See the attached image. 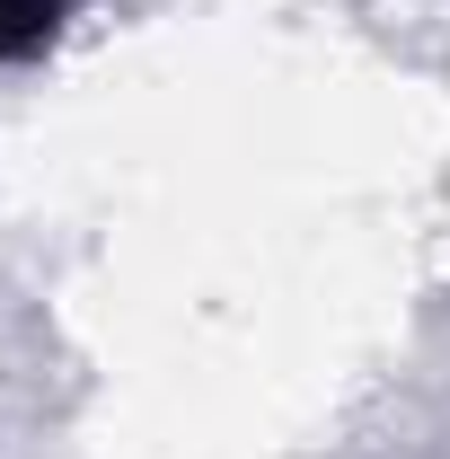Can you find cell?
<instances>
[{"instance_id":"obj_1","label":"cell","mask_w":450,"mask_h":459,"mask_svg":"<svg viewBox=\"0 0 450 459\" xmlns=\"http://www.w3.org/2000/svg\"><path fill=\"white\" fill-rule=\"evenodd\" d=\"M62 18H71V0H0V62L45 54L62 36Z\"/></svg>"}]
</instances>
